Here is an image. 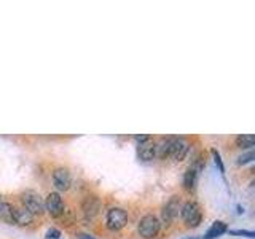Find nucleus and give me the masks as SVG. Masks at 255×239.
<instances>
[{
    "instance_id": "nucleus-1",
    "label": "nucleus",
    "mask_w": 255,
    "mask_h": 239,
    "mask_svg": "<svg viewBox=\"0 0 255 239\" xmlns=\"http://www.w3.org/2000/svg\"><path fill=\"white\" fill-rule=\"evenodd\" d=\"M159 228H161V223H159V219L153 214H147L143 215L139 222V227H137V231L142 238L145 239H151L158 235Z\"/></svg>"
},
{
    "instance_id": "nucleus-2",
    "label": "nucleus",
    "mask_w": 255,
    "mask_h": 239,
    "mask_svg": "<svg viewBox=\"0 0 255 239\" xmlns=\"http://www.w3.org/2000/svg\"><path fill=\"white\" fill-rule=\"evenodd\" d=\"M180 215H182L183 222L187 223V227H191V228L198 227L199 223H201V219H203L199 204L195 201H187L185 204H183L180 207Z\"/></svg>"
},
{
    "instance_id": "nucleus-3",
    "label": "nucleus",
    "mask_w": 255,
    "mask_h": 239,
    "mask_svg": "<svg viewBox=\"0 0 255 239\" xmlns=\"http://www.w3.org/2000/svg\"><path fill=\"white\" fill-rule=\"evenodd\" d=\"M21 199H22L24 207H26L32 215H40V214L45 212V203L37 191L27 190L26 193H22Z\"/></svg>"
},
{
    "instance_id": "nucleus-4",
    "label": "nucleus",
    "mask_w": 255,
    "mask_h": 239,
    "mask_svg": "<svg viewBox=\"0 0 255 239\" xmlns=\"http://www.w3.org/2000/svg\"><path fill=\"white\" fill-rule=\"evenodd\" d=\"M128 223V212L122 207H112L107 212V228L112 231H118L126 227Z\"/></svg>"
},
{
    "instance_id": "nucleus-5",
    "label": "nucleus",
    "mask_w": 255,
    "mask_h": 239,
    "mask_svg": "<svg viewBox=\"0 0 255 239\" xmlns=\"http://www.w3.org/2000/svg\"><path fill=\"white\" fill-rule=\"evenodd\" d=\"M45 209L48 211V214L51 217H61L62 212H64V203H62V198L58 191H53L46 196L45 199Z\"/></svg>"
},
{
    "instance_id": "nucleus-6",
    "label": "nucleus",
    "mask_w": 255,
    "mask_h": 239,
    "mask_svg": "<svg viewBox=\"0 0 255 239\" xmlns=\"http://www.w3.org/2000/svg\"><path fill=\"white\" fill-rule=\"evenodd\" d=\"M188 150H190L188 143L183 139H180V137H171L169 156L174 159V161H182V159H185Z\"/></svg>"
},
{
    "instance_id": "nucleus-7",
    "label": "nucleus",
    "mask_w": 255,
    "mask_h": 239,
    "mask_svg": "<svg viewBox=\"0 0 255 239\" xmlns=\"http://www.w3.org/2000/svg\"><path fill=\"white\" fill-rule=\"evenodd\" d=\"M180 207H182L180 199L177 196H172L169 201L166 203V206L163 207V212H161L163 222L164 223H171L174 219H177L179 214H180Z\"/></svg>"
},
{
    "instance_id": "nucleus-8",
    "label": "nucleus",
    "mask_w": 255,
    "mask_h": 239,
    "mask_svg": "<svg viewBox=\"0 0 255 239\" xmlns=\"http://www.w3.org/2000/svg\"><path fill=\"white\" fill-rule=\"evenodd\" d=\"M53 183H54L56 190L67 191L70 188V183H72L70 172L66 169V167H58V169L53 172Z\"/></svg>"
},
{
    "instance_id": "nucleus-9",
    "label": "nucleus",
    "mask_w": 255,
    "mask_h": 239,
    "mask_svg": "<svg viewBox=\"0 0 255 239\" xmlns=\"http://www.w3.org/2000/svg\"><path fill=\"white\" fill-rule=\"evenodd\" d=\"M34 220V215H32L26 207H18V209H13V223L19 227H27Z\"/></svg>"
},
{
    "instance_id": "nucleus-10",
    "label": "nucleus",
    "mask_w": 255,
    "mask_h": 239,
    "mask_svg": "<svg viewBox=\"0 0 255 239\" xmlns=\"http://www.w3.org/2000/svg\"><path fill=\"white\" fill-rule=\"evenodd\" d=\"M82 209L86 217H94V215H98V212L101 209V201L96 196H86L83 199Z\"/></svg>"
},
{
    "instance_id": "nucleus-11",
    "label": "nucleus",
    "mask_w": 255,
    "mask_h": 239,
    "mask_svg": "<svg viewBox=\"0 0 255 239\" xmlns=\"http://www.w3.org/2000/svg\"><path fill=\"white\" fill-rule=\"evenodd\" d=\"M201 171V164H195L187 169L185 175H183V188L185 190H193L198 180V174Z\"/></svg>"
},
{
    "instance_id": "nucleus-12",
    "label": "nucleus",
    "mask_w": 255,
    "mask_h": 239,
    "mask_svg": "<svg viewBox=\"0 0 255 239\" xmlns=\"http://www.w3.org/2000/svg\"><path fill=\"white\" fill-rule=\"evenodd\" d=\"M228 228H227V223L225 222H222V220H217V222H214L212 223V227L206 231V235H204V239H215V238H219L220 235L225 233Z\"/></svg>"
},
{
    "instance_id": "nucleus-13",
    "label": "nucleus",
    "mask_w": 255,
    "mask_h": 239,
    "mask_svg": "<svg viewBox=\"0 0 255 239\" xmlns=\"http://www.w3.org/2000/svg\"><path fill=\"white\" fill-rule=\"evenodd\" d=\"M155 156V143L153 142H143L139 145V158L143 159V161H150Z\"/></svg>"
},
{
    "instance_id": "nucleus-14",
    "label": "nucleus",
    "mask_w": 255,
    "mask_h": 239,
    "mask_svg": "<svg viewBox=\"0 0 255 239\" xmlns=\"http://www.w3.org/2000/svg\"><path fill=\"white\" fill-rule=\"evenodd\" d=\"M169 148H171V137L161 139L158 143H155V156L164 159L166 156H169Z\"/></svg>"
},
{
    "instance_id": "nucleus-15",
    "label": "nucleus",
    "mask_w": 255,
    "mask_h": 239,
    "mask_svg": "<svg viewBox=\"0 0 255 239\" xmlns=\"http://www.w3.org/2000/svg\"><path fill=\"white\" fill-rule=\"evenodd\" d=\"M236 145L239 148H249L252 150V147L255 145V137H254V134H241V135H238L236 137Z\"/></svg>"
},
{
    "instance_id": "nucleus-16",
    "label": "nucleus",
    "mask_w": 255,
    "mask_h": 239,
    "mask_svg": "<svg viewBox=\"0 0 255 239\" xmlns=\"http://www.w3.org/2000/svg\"><path fill=\"white\" fill-rule=\"evenodd\" d=\"M0 220L13 225V207L8 203H0Z\"/></svg>"
},
{
    "instance_id": "nucleus-17",
    "label": "nucleus",
    "mask_w": 255,
    "mask_h": 239,
    "mask_svg": "<svg viewBox=\"0 0 255 239\" xmlns=\"http://www.w3.org/2000/svg\"><path fill=\"white\" fill-rule=\"evenodd\" d=\"M211 153H212V156H214V161H215V164H217V167H219V171L223 174V172H225V166H223V163H222V158H220V153H219V151L217 150H215V148H212V151H211Z\"/></svg>"
},
{
    "instance_id": "nucleus-18",
    "label": "nucleus",
    "mask_w": 255,
    "mask_h": 239,
    "mask_svg": "<svg viewBox=\"0 0 255 239\" xmlns=\"http://www.w3.org/2000/svg\"><path fill=\"white\" fill-rule=\"evenodd\" d=\"M254 159V150H249L247 153L241 155L238 158V164H246V163H251Z\"/></svg>"
},
{
    "instance_id": "nucleus-19",
    "label": "nucleus",
    "mask_w": 255,
    "mask_h": 239,
    "mask_svg": "<svg viewBox=\"0 0 255 239\" xmlns=\"http://www.w3.org/2000/svg\"><path fill=\"white\" fill-rule=\"evenodd\" d=\"M230 235H235V236H247V238H254V231H246V230H233V231H230Z\"/></svg>"
},
{
    "instance_id": "nucleus-20",
    "label": "nucleus",
    "mask_w": 255,
    "mask_h": 239,
    "mask_svg": "<svg viewBox=\"0 0 255 239\" xmlns=\"http://www.w3.org/2000/svg\"><path fill=\"white\" fill-rule=\"evenodd\" d=\"M61 238V231L56 228H50L46 231V239H59Z\"/></svg>"
},
{
    "instance_id": "nucleus-21",
    "label": "nucleus",
    "mask_w": 255,
    "mask_h": 239,
    "mask_svg": "<svg viewBox=\"0 0 255 239\" xmlns=\"http://www.w3.org/2000/svg\"><path fill=\"white\" fill-rule=\"evenodd\" d=\"M135 140H137V142H139V145H140V143L150 140V135H147V134H143V135H135Z\"/></svg>"
},
{
    "instance_id": "nucleus-22",
    "label": "nucleus",
    "mask_w": 255,
    "mask_h": 239,
    "mask_svg": "<svg viewBox=\"0 0 255 239\" xmlns=\"http://www.w3.org/2000/svg\"><path fill=\"white\" fill-rule=\"evenodd\" d=\"M78 239H94V238H93V236H90V235L82 233V235H78Z\"/></svg>"
},
{
    "instance_id": "nucleus-23",
    "label": "nucleus",
    "mask_w": 255,
    "mask_h": 239,
    "mask_svg": "<svg viewBox=\"0 0 255 239\" xmlns=\"http://www.w3.org/2000/svg\"><path fill=\"white\" fill-rule=\"evenodd\" d=\"M188 239H196V238H188Z\"/></svg>"
}]
</instances>
